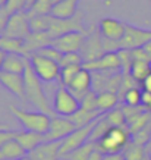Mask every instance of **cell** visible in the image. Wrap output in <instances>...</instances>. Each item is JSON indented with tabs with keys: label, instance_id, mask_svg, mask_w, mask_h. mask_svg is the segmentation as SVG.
I'll use <instances>...</instances> for the list:
<instances>
[{
	"label": "cell",
	"instance_id": "cell-1",
	"mask_svg": "<svg viewBox=\"0 0 151 160\" xmlns=\"http://www.w3.org/2000/svg\"><path fill=\"white\" fill-rule=\"evenodd\" d=\"M24 79H25V97H27V102L31 103L37 110L44 112V113L50 115L51 118L56 116V113L53 110V104H50L47 96L44 94L43 84H41L43 81L34 72V69H32L31 63H29V59H27Z\"/></svg>",
	"mask_w": 151,
	"mask_h": 160
},
{
	"label": "cell",
	"instance_id": "cell-2",
	"mask_svg": "<svg viewBox=\"0 0 151 160\" xmlns=\"http://www.w3.org/2000/svg\"><path fill=\"white\" fill-rule=\"evenodd\" d=\"M131 138L132 132L129 131L128 126H110V129L95 142H97V148L104 154L122 153L131 144Z\"/></svg>",
	"mask_w": 151,
	"mask_h": 160
},
{
	"label": "cell",
	"instance_id": "cell-3",
	"mask_svg": "<svg viewBox=\"0 0 151 160\" xmlns=\"http://www.w3.org/2000/svg\"><path fill=\"white\" fill-rule=\"evenodd\" d=\"M10 112L13 113V116L19 121V123L24 126L25 131H32L38 132V134H47L51 123V116L44 113V112H28L19 107H15L13 104L9 106Z\"/></svg>",
	"mask_w": 151,
	"mask_h": 160
},
{
	"label": "cell",
	"instance_id": "cell-4",
	"mask_svg": "<svg viewBox=\"0 0 151 160\" xmlns=\"http://www.w3.org/2000/svg\"><path fill=\"white\" fill-rule=\"evenodd\" d=\"M28 59L34 72L43 82H54L60 78V65L57 62L38 53H31Z\"/></svg>",
	"mask_w": 151,
	"mask_h": 160
},
{
	"label": "cell",
	"instance_id": "cell-5",
	"mask_svg": "<svg viewBox=\"0 0 151 160\" xmlns=\"http://www.w3.org/2000/svg\"><path fill=\"white\" fill-rule=\"evenodd\" d=\"M81 109V102L66 87H60L54 94L53 110L59 116H72Z\"/></svg>",
	"mask_w": 151,
	"mask_h": 160
},
{
	"label": "cell",
	"instance_id": "cell-6",
	"mask_svg": "<svg viewBox=\"0 0 151 160\" xmlns=\"http://www.w3.org/2000/svg\"><path fill=\"white\" fill-rule=\"evenodd\" d=\"M79 53L84 59V63L93 62L106 53L104 47H103V37L100 34V31H95V27H91L88 29Z\"/></svg>",
	"mask_w": 151,
	"mask_h": 160
},
{
	"label": "cell",
	"instance_id": "cell-7",
	"mask_svg": "<svg viewBox=\"0 0 151 160\" xmlns=\"http://www.w3.org/2000/svg\"><path fill=\"white\" fill-rule=\"evenodd\" d=\"M103 116H104V115H103ZM101 118H98L97 121L91 122V123H88V125H85V126L76 128L72 134H69L66 138H63V142H62V147H60V157H63V156H66L68 153L73 151L75 148H78V147H81L82 144H85V142L90 140L91 132H93V129L95 128V125L98 123V121H100Z\"/></svg>",
	"mask_w": 151,
	"mask_h": 160
},
{
	"label": "cell",
	"instance_id": "cell-8",
	"mask_svg": "<svg viewBox=\"0 0 151 160\" xmlns=\"http://www.w3.org/2000/svg\"><path fill=\"white\" fill-rule=\"evenodd\" d=\"M31 32L32 31H31V25H29L28 13H27V10H21V12H15L10 15L3 35L12 37V38L27 40L31 35Z\"/></svg>",
	"mask_w": 151,
	"mask_h": 160
},
{
	"label": "cell",
	"instance_id": "cell-9",
	"mask_svg": "<svg viewBox=\"0 0 151 160\" xmlns=\"http://www.w3.org/2000/svg\"><path fill=\"white\" fill-rule=\"evenodd\" d=\"M73 31H78V32H87L88 31L84 27V13L78 12L73 18H69V19H60V18H54L53 16L51 25H50L49 29V34L53 38L68 34V32H73Z\"/></svg>",
	"mask_w": 151,
	"mask_h": 160
},
{
	"label": "cell",
	"instance_id": "cell-10",
	"mask_svg": "<svg viewBox=\"0 0 151 160\" xmlns=\"http://www.w3.org/2000/svg\"><path fill=\"white\" fill-rule=\"evenodd\" d=\"M150 40H151V29L138 28V27H134L131 24H126L125 35L119 41V47L120 49L134 50V49H138V47H142Z\"/></svg>",
	"mask_w": 151,
	"mask_h": 160
},
{
	"label": "cell",
	"instance_id": "cell-11",
	"mask_svg": "<svg viewBox=\"0 0 151 160\" xmlns=\"http://www.w3.org/2000/svg\"><path fill=\"white\" fill-rule=\"evenodd\" d=\"M84 68L91 72H120V59L117 52H109L93 62L84 63Z\"/></svg>",
	"mask_w": 151,
	"mask_h": 160
},
{
	"label": "cell",
	"instance_id": "cell-12",
	"mask_svg": "<svg viewBox=\"0 0 151 160\" xmlns=\"http://www.w3.org/2000/svg\"><path fill=\"white\" fill-rule=\"evenodd\" d=\"M88 32V31H87ZM87 32H78V31H73V32H68L65 35L56 37L51 40V46L60 52V53H73V52H79L82 47V43L85 40Z\"/></svg>",
	"mask_w": 151,
	"mask_h": 160
},
{
	"label": "cell",
	"instance_id": "cell-13",
	"mask_svg": "<svg viewBox=\"0 0 151 160\" xmlns=\"http://www.w3.org/2000/svg\"><path fill=\"white\" fill-rule=\"evenodd\" d=\"M76 129V126L69 118L66 116H56L51 118V123L47 134H46V141H57V140H63L69 134H72Z\"/></svg>",
	"mask_w": 151,
	"mask_h": 160
},
{
	"label": "cell",
	"instance_id": "cell-14",
	"mask_svg": "<svg viewBox=\"0 0 151 160\" xmlns=\"http://www.w3.org/2000/svg\"><path fill=\"white\" fill-rule=\"evenodd\" d=\"M91 87H93V73H91V71H88L82 66V69L75 75V78L66 88L81 102L91 91Z\"/></svg>",
	"mask_w": 151,
	"mask_h": 160
},
{
	"label": "cell",
	"instance_id": "cell-15",
	"mask_svg": "<svg viewBox=\"0 0 151 160\" xmlns=\"http://www.w3.org/2000/svg\"><path fill=\"white\" fill-rule=\"evenodd\" d=\"M63 140L57 141H44L37 148L28 153L29 157L34 160H59L60 157V147H62Z\"/></svg>",
	"mask_w": 151,
	"mask_h": 160
},
{
	"label": "cell",
	"instance_id": "cell-16",
	"mask_svg": "<svg viewBox=\"0 0 151 160\" xmlns=\"http://www.w3.org/2000/svg\"><path fill=\"white\" fill-rule=\"evenodd\" d=\"M0 84L7 88L13 96L21 100H27L25 97V79L21 73H10V72H0Z\"/></svg>",
	"mask_w": 151,
	"mask_h": 160
},
{
	"label": "cell",
	"instance_id": "cell-17",
	"mask_svg": "<svg viewBox=\"0 0 151 160\" xmlns=\"http://www.w3.org/2000/svg\"><path fill=\"white\" fill-rule=\"evenodd\" d=\"M125 29H126V24H123V22L114 19V18H104L98 25L100 34L104 38L114 40V41H120L123 38Z\"/></svg>",
	"mask_w": 151,
	"mask_h": 160
},
{
	"label": "cell",
	"instance_id": "cell-18",
	"mask_svg": "<svg viewBox=\"0 0 151 160\" xmlns=\"http://www.w3.org/2000/svg\"><path fill=\"white\" fill-rule=\"evenodd\" d=\"M27 59H28V56H24V54L6 53L5 59H3V65H2V71L24 75L25 66H27Z\"/></svg>",
	"mask_w": 151,
	"mask_h": 160
},
{
	"label": "cell",
	"instance_id": "cell-19",
	"mask_svg": "<svg viewBox=\"0 0 151 160\" xmlns=\"http://www.w3.org/2000/svg\"><path fill=\"white\" fill-rule=\"evenodd\" d=\"M78 3L79 0H62L59 3H54L51 8L50 15L60 19H69L78 13Z\"/></svg>",
	"mask_w": 151,
	"mask_h": 160
},
{
	"label": "cell",
	"instance_id": "cell-20",
	"mask_svg": "<svg viewBox=\"0 0 151 160\" xmlns=\"http://www.w3.org/2000/svg\"><path fill=\"white\" fill-rule=\"evenodd\" d=\"M15 140L19 142L21 146L25 148L27 153H31V151L37 148V147L46 141V137L44 134H38V132H32V131H18Z\"/></svg>",
	"mask_w": 151,
	"mask_h": 160
},
{
	"label": "cell",
	"instance_id": "cell-21",
	"mask_svg": "<svg viewBox=\"0 0 151 160\" xmlns=\"http://www.w3.org/2000/svg\"><path fill=\"white\" fill-rule=\"evenodd\" d=\"M27 154L28 153L25 151V148L15 138L0 147V160H18Z\"/></svg>",
	"mask_w": 151,
	"mask_h": 160
},
{
	"label": "cell",
	"instance_id": "cell-22",
	"mask_svg": "<svg viewBox=\"0 0 151 160\" xmlns=\"http://www.w3.org/2000/svg\"><path fill=\"white\" fill-rule=\"evenodd\" d=\"M104 113L103 112H93V110H87V109H79L76 113H73L72 116H69V119L75 123V126L76 128H81V126H85L88 125V123H91V122L97 121L98 118H101Z\"/></svg>",
	"mask_w": 151,
	"mask_h": 160
},
{
	"label": "cell",
	"instance_id": "cell-23",
	"mask_svg": "<svg viewBox=\"0 0 151 160\" xmlns=\"http://www.w3.org/2000/svg\"><path fill=\"white\" fill-rule=\"evenodd\" d=\"M119 94L114 91H101L97 92V103H98V110L103 113L113 110L117 107L119 103Z\"/></svg>",
	"mask_w": 151,
	"mask_h": 160
},
{
	"label": "cell",
	"instance_id": "cell-24",
	"mask_svg": "<svg viewBox=\"0 0 151 160\" xmlns=\"http://www.w3.org/2000/svg\"><path fill=\"white\" fill-rule=\"evenodd\" d=\"M0 50L5 52V53H18V54L27 56L25 40L12 38V37H6V35L0 37Z\"/></svg>",
	"mask_w": 151,
	"mask_h": 160
},
{
	"label": "cell",
	"instance_id": "cell-25",
	"mask_svg": "<svg viewBox=\"0 0 151 160\" xmlns=\"http://www.w3.org/2000/svg\"><path fill=\"white\" fill-rule=\"evenodd\" d=\"M150 72H151V62H148V60L134 59V63H132L131 72L129 73H131L132 78H134L137 82H139V85H141L142 81L150 75Z\"/></svg>",
	"mask_w": 151,
	"mask_h": 160
},
{
	"label": "cell",
	"instance_id": "cell-26",
	"mask_svg": "<svg viewBox=\"0 0 151 160\" xmlns=\"http://www.w3.org/2000/svg\"><path fill=\"white\" fill-rule=\"evenodd\" d=\"M95 148H97V142L95 141H87L81 147H78L73 151L68 153L66 156H63L62 159L63 160H88V157L91 156V153Z\"/></svg>",
	"mask_w": 151,
	"mask_h": 160
},
{
	"label": "cell",
	"instance_id": "cell-27",
	"mask_svg": "<svg viewBox=\"0 0 151 160\" xmlns=\"http://www.w3.org/2000/svg\"><path fill=\"white\" fill-rule=\"evenodd\" d=\"M51 15H38V16H32L29 18V25H31V31L32 32H49L50 25H51Z\"/></svg>",
	"mask_w": 151,
	"mask_h": 160
},
{
	"label": "cell",
	"instance_id": "cell-28",
	"mask_svg": "<svg viewBox=\"0 0 151 160\" xmlns=\"http://www.w3.org/2000/svg\"><path fill=\"white\" fill-rule=\"evenodd\" d=\"M122 102L126 104V106H132V107H137V106H142V88L139 87H134L129 88L128 91L123 92L122 96Z\"/></svg>",
	"mask_w": 151,
	"mask_h": 160
},
{
	"label": "cell",
	"instance_id": "cell-29",
	"mask_svg": "<svg viewBox=\"0 0 151 160\" xmlns=\"http://www.w3.org/2000/svg\"><path fill=\"white\" fill-rule=\"evenodd\" d=\"M106 121L110 123V126H128L126 116L122 109H113L106 113Z\"/></svg>",
	"mask_w": 151,
	"mask_h": 160
},
{
	"label": "cell",
	"instance_id": "cell-30",
	"mask_svg": "<svg viewBox=\"0 0 151 160\" xmlns=\"http://www.w3.org/2000/svg\"><path fill=\"white\" fill-rule=\"evenodd\" d=\"M82 69V66H76V65H72V66H63L60 68V82L63 84V87H68L71 81H72L75 75Z\"/></svg>",
	"mask_w": 151,
	"mask_h": 160
},
{
	"label": "cell",
	"instance_id": "cell-31",
	"mask_svg": "<svg viewBox=\"0 0 151 160\" xmlns=\"http://www.w3.org/2000/svg\"><path fill=\"white\" fill-rule=\"evenodd\" d=\"M72 65L84 66V59H82V56H81L79 52H73V53H65L63 54L62 62H60V68H63V66H72Z\"/></svg>",
	"mask_w": 151,
	"mask_h": 160
},
{
	"label": "cell",
	"instance_id": "cell-32",
	"mask_svg": "<svg viewBox=\"0 0 151 160\" xmlns=\"http://www.w3.org/2000/svg\"><path fill=\"white\" fill-rule=\"evenodd\" d=\"M35 53L41 54V56H44V58L51 59V60H54V62H57L59 65H60L62 58H63V53H60V52H59L56 47H53L51 44H49V46H44L43 49H40L38 52H35Z\"/></svg>",
	"mask_w": 151,
	"mask_h": 160
},
{
	"label": "cell",
	"instance_id": "cell-33",
	"mask_svg": "<svg viewBox=\"0 0 151 160\" xmlns=\"http://www.w3.org/2000/svg\"><path fill=\"white\" fill-rule=\"evenodd\" d=\"M81 107L87 109V110H98V103H97V92L95 91H90L85 97L81 100ZM100 112V110H98Z\"/></svg>",
	"mask_w": 151,
	"mask_h": 160
},
{
	"label": "cell",
	"instance_id": "cell-34",
	"mask_svg": "<svg viewBox=\"0 0 151 160\" xmlns=\"http://www.w3.org/2000/svg\"><path fill=\"white\" fill-rule=\"evenodd\" d=\"M6 9L9 10V13L15 12H21V10H27V0H7L6 2Z\"/></svg>",
	"mask_w": 151,
	"mask_h": 160
},
{
	"label": "cell",
	"instance_id": "cell-35",
	"mask_svg": "<svg viewBox=\"0 0 151 160\" xmlns=\"http://www.w3.org/2000/svg\"><path fill=\"white\" fill-rule=\"evenodd\" d=\"M9 18H10L9 10L6 9V6H3V8L0 9V37L5 34V29H6L7 22H9Z\"/></svg>",
	"mask_w": 151,
	"mask_h": 160
},
{
	"label": "cell",
	"instance_id": "cell-36",
	"mask_svg": "<svg viewBox=\"0 0 151 160\" xmlns=\"http://www.w3.org/2000/svg\"><path fill=\"white\" fill-rule=\"evenodd\" d=\"M18 131H13V129H7V131H0V147L3 146L5 142H7L9 140H13L16 137Z\"/></svg>",
	"mask_w": 151,
	"mask_h": 160
},
{
	"label": "cell",
	"instance_id": "cell-37",
	"mask_svg": "<svg viewBox=\"0 0 151 160\" xmlns=\"http://www.w3.org/2000/svg\"><path fill=\"white\" fill-rule=\"evenodd\" d=\"M103 160H126V156H125V151H122V153H107V154H104Z\"/></svg>",
	"mask_w": 151,
	"mask_h": 160
},
{
	"label": "cell",
	"instance_id": "cell-38",
	"mask_svg": "<svg viewBox=\"0 0 151 160\" xmlns=\"http://www.w3.org/2000/svg\"><path fill=\"white\" fill-rule=\"evenodd\" d=\"M142 106L145 107H148L151 104V92H148V91H144L142 90V103H141Z\"/></svg>",
	"mask_w": 151,
	"mask_h": 160
},
{
	"label": "cell",
	"instance_id": "cell-39",
	"mask_svg": "<svg viewBox=\"0 0 151 160\" xmlns=\"http://www.w3.org/2000/svg\"><path fill=\"white\" fill-rule=\"evenodd\" d=\"M141 88L144 90V91L151 92V72H150V75H148V77L141 82Z\"/></svg>",
	"mask_w": 151,
	"mask_h": 160
},
{
	"label": "cell",
	"instance_id": "cell-40",
	"mask_svg": "<svg viewBox=\"0 0 151 160\" xmlns=\"http://www.w3.org/2000/svg\"><path fill=\"white\" fill-rule=\"evenodd\" d=\"M103 157H104V153L100 151L98 148H95V150L91 153V156L88 157V160H103Z\"/></svg>",
	"mask_w": 151,
	"mask_h": 160
},
{
	"label": "cell",
	"instance_id": "cell-41",
	"mask_svg": "<svg viewBox=\"0 0 151 160\" xmlns=\"http://www.w3.org/2000/svg\"><path fill=\"white\" fill-rule=\"evenodd\" d=\"M142 49H144V52H145V53H147V56H148V59H150V60H151V40H150V41H148V43H147V44H144V46H142Z\"/></svg>",
	"mask_w": 151,
	"mask_h": 160
},
{
	"label": "cell",
	"instance_id": "cell-42",
	"mask_svg": "<svg viewBox=\"0 0 151 160\" xmlns=\"http://www.w3.org/2000/svg\"><path fill=\"white\" fill-rule=\"evenodd\" d=\"M5 52H2L0 50V72H2V65H3V59H5Z\"/></svg>",
	"mask_w": 151,
	"mask_h": 160
},
{
	"label": "cell",
	"instance_id": "cell-43",
	"mask_svg": "<svg viewBox=\"0 0 151 160\" xmlns=\"http://www.w3.org/2000/svg\"><path fill=\"white\" fill-rule=\"evenodd\" d=\"M7 129H10V126L7 123H0V131H7Z\"/></svg>",
	"mask_w": 151,
	"mask_h": 160
},
{
	"label": "cell",
	"instance_id": "cell-44",
	"mask_svg": "<svg viewBox=\"0 0 151 160\" xmlns=\"http://www.w3.org/2000/svg\"><path fill=\"white\" fill-rule=\"evenodd\" d=\"M35 2H37V0H27V10H28L29 8H31V6L34 5Z\"/></svg>",
	"mask_w": 151,
	"mask_h": 160
},
{
	"label": "cell",
	"instance_id": "cell-45",
	"mask_svg": "<svg viewBox=\"0 0 151 160\" xmlns=\"http://www.w3.org/2000/svg\"><path fill=\"white\" fill-rule=\"evenodd\" d=\"M18 160H34V159H32V157H29V156L27 154V156H24V157H21V159H18Z\"/></svg>",
	"mask_w": 151,
	"mask_h": 160
},
{
	"label": "cell",
	"instance_id": "cell-46",
	"mask_svg": "<svg viewBox=\"0 0 151 160\" xmlns=\"http://www.w3.org/2000/svg\"><path fill=\"white\" fill-rule=\"evenodd\" d=\"M147 110H148V112H150V113H151V104H150V106H148V107H147Z\"/></svg>",
	"mask_w": 151,
	"mask_h": 160
},
{
	"label": "cell",
	"instance_id": "cell-47",
	"mask_svg": "<svg viewBox=\"0 0 151 160\" xmlns=\"http://www.w3.org/2000/svg\"><path fill=\"white\" fill-rule=\"evenodd\" d=\"M148 150L150 151H147V153H148V156H150V159H151V148H148Z\"/></svg>",
	"mask_w": 151,
	"mask_h": 160
},
{
	"label": "cell",
	"instance_id": "cell-48",
	"mask_svg": "<svg viewBox=\"0 0 151 160\" xmlns=\"http://www.w3.org/2000/svg\"><path fill=\"white\" fill-rule=\"evenodd\" d=\"M59 2H62V0H53V5L54 3H59Z\"/></svg>",
	"mask_w": 151,
	"mask_h": 160
}]
</instances>
